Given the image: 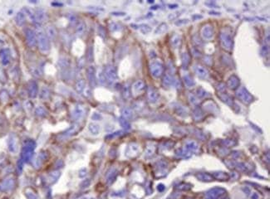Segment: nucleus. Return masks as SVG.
Instances as JSON below:
<instances>
[{"instance_id": "nucleus-1", "label": "nucleus", "mask_w": 270, "mask_h": 199, "mask_svg": "<svg viewBox=\"0 0 270 199\" xmlns=\"http://www.w3.org/2000/svg\"><path fill=\"white\" fill-rule=\"evenodd\" d=\"M36 36H37V42L38 44V47L41 50V52H48L50 49V43L47 35L45 34L44 32H43L42 30H39L37 31Z\"/></svg>"}, {"instance_id": "nucleus-2", "label": "nucleus", "mask_w": 270, "mask_h": 199, "mask_svg": "<svg viewBox=\"0 0 270 199\" xmlns=\"http://www.w3.org/2000/svg\"><path fill=\"white\" fill-rule=\"evenodd\" d=\"M150 70L151 75L154 77L158 78L162 75L163 71H164V67L160 61H153L150 65Z\"/></svg>"}, {"instance_id": "nucleus-3", "label": "nucleus", "mask_w": 270, "mask_h": 199, "mask_svg": "<svg viewBox=\"0 0 270 199\" xmlns=\"http://www.w3.org/2000/svg\"><path fill=\"white\" fill-rule=\"evenodd\" d=\"M106 79L110 82H115L117 80V71L116 67L113 66H107L104 71Z\"/></svg>"}, {"instance_id": "nucleus-4", "label": "nucleus", "mask_w": 270, "mask_h": 199, "mask_svg": "<svg viewBox=\"0 0 270 199\" xmlns=\"http://www.w3.org/2000/svg\"><path fill=\"white\" fill-rule=\"evenodd\" d=\"M220 40H221V45L223 46V47L225 49H231L232 46H233V40L231 36L226 33H222L220 36Z\"/></svg>"}, {"instance_id": "nucleus-5", "label": "nucleus", "mask_w": 270, "mask_h": 199, "mask_svg": "<svg viewBox=\"0 0 270 199\" xmlns=\"http://www.w3.org/2000/svg\"><path fill=\"white\" fill-rule=\"evenodd\" d=\"M35 144L33 141H28L23 148V158L25 161H28L33 155Z\"/></svg>"}, {"instance_id": "nucleus-6", "label": "nucleus", "mask_w": 270, "mask_h": 199, "mask_svg": "<svg viewBox=\"0 0 270 199\" xmlns=\"http://www.w3.org/2000/svg\"><path fill=\"white\" fill-rule=\"evenodd\" d=\"M237 95L239 96V98H240L244 102H250V101L253 100L252 95H250V94L249 93V91H248L245 88H244V87L240 88V89L238 91Z\"/></svg>"}, {"instance_id": "nucleus-7", "label": "nucleus", "mask_w": 270, "mask_h": 199, "mask_svg": "<svg viewBox=\"0 0 270 199\" xmlns=\"http://www.w3.org/2000/svg\"><path fill=\"white\" fill-rule=\"evenodd\" d=\"M87 77L89 80L90 85L92 87H94L96 84V70L94 68L93 66H90L87 68Z\"/></svg>"}, {"instance_id": "nucleus-8", "label": "nucleus", "mask_w": 270, "mask_h": 199, "mask_svg": "<svg viewBox=\"0 0 270 199\" xmlns=\"http://www.w3.org/2000/svg\"><path fill=\"white\" fill-rule=\"evenodd\" d=\"M26 37L27 44L30 47H33L37 44V36L33 30L27 29L26 31Z\"/></svg>"}, {"instance_id": "nucleus-9", "label": "nucleus", "mask_w": 270, "mask_h": 199, "mask_svg": "<svg viewBox=\"0 0 270 199\" xmlns=\"http://www.w3.org/2000/svg\"><path fill=\"white\" fill-rule=\"evenodd\" d=\"M146 89V84L143 81H137L132 86V93L133 94H140Z\"/></svg>"}, {"instance_id": "nucleus-10", "label": "nucleus", "mask_w": 270, "mask_h": 199, "mask_svg": "<svg viewBox=\"0 0 270 199\" xmlns=\"http://www.w3.org/2000/svg\"><path fill=\"white\" fill-rule=\"evenodd\" d=\"M85 113V108L83 105L82 104H77L72 111V115L74 117V119L79 120L81 118H82V116L84 115Z\"/></svg>"}, {"instance_id": "nucleus-11", "label": "nucleus", "mask_w": 270, "mask_h": 199, "mask_svg": "<svg viewBox=\"0 0 270 199\" xmlns=\"http://www.w3.org/2000/svg\"><path fill=\"white\" fill-rule=\"evenodd\" d=\"M201 35L205 39H211L214 36V30H213L212 27H204L201 30Z\"/></svg>"}, {"instance_id": "nucleus-12", "label": "nucleus", "mask_w": 270, "mask_h": 199, "mask_svg": "<svg viewBox=\"0 0 270 199\" xmlns=\"http://www.w3.org/2000/svg\"><path fill=\"white\" fill-rule=\"evenodd\" d=\"M147 95H148V99L150 100V102H151V103L156 102L158 100V99H159V95H158V92L156 91V90H155L152 87H150L148 89Z\"/></svg>"}, {"instance_id": "nucleus-13", "label": "nucleus", "mask_w": 270, "mask_h": 199, "mask_svg": "<svg viewBox=\"0 0 270 199\" xmlns=\"http://www.w3.org/2000/svg\"><path fill=\"white\" fill-rule=\"evenodd\" d=\"M194 71H195V73L197 74V76L200 78H202V79H205V78L208 77V76H209L208 71L205 69V67H201V66H196L195 68H194Z\"/></svg>"}, {"instance_id": "nucleus-14", "label": "nucleus", "mask_w": 270, "mask_h": 199, "mask_svg": "<svg viewBox=\"0 0 270 199\" xmlns=\"http://www.w3.org/2000/svg\"><path fill=\"white\" fill-rule=\"evenodd\" d=\"M239 86V80L235 76H232L228 81V87L230 89H235Z\"/></svg>"}, {"instance_id": "nucleus-15", "label": "nucleus", "mask_w": 270, "mask_h": 199, "mask_svg": "<svg viewBox=\"0 0 270 199\" xmlns=\"http://www.w3.org/2000/svg\"><path fill=\"white\" fill-rule=\"evenodd\" d=\"M28 91H29V95H30L32 98L36 97V95L37 94V84H36L35 81H32V82L29 83Z\"/></svg>"}, {"instance_id": "nucleus-16", "label": "nucleus", "mask_w": 270, "mask_h": 199, "mask_svg": "<svg viewBox=\"0 0 270 199\" xmlns=\"http://www.w3.org/2000/svg\"><path fill=\"white\" fill-rule=\"evenodd\" d=\"M46 33L48 39H54L57 36V30L54 27L47 26L46 28Z\"/></svg>"}, {"instance_id": "nucleus-17", "label": "nucleus", "mask_w": 270, "mask_h": 199, "mask_svg": "<svg viewBox=\"0 0 270 199\" xmlns=\"http://www.w3.org/2000/svg\"><path fill=\"white\" fill-rule=\"evenodd\" d=\"M36 20H37V22H43L46 18H47V14L46 12L43 9H37L36 13L34 14Z\"/></svg>"}, {"instance_id": "nucleus-18", "label": "nucleus", "mask_w": 270, "mask_h": 199, "mask_svg": "<svg viewBox=\"0 0 270 199\" xmlns=\"http://www.w3.org/2000/svg\"><path fill=\"white\" fill-rule=\"evenodd\" d=\"M1 60L3 65H7L9 62V52L8 50H3L0 54Z\"/></svg>"}, {"instance_id": "nucleus-19", "label": "nucleus", "mask_w": 270, "mask_h": 199, "mask_svg": "<svg viewBox=\"0 0 270 199\" xmlns=\"http://www.w3.org/2000/svg\"><path fill=\"white\" fill-rule=\"evenodd\" d=\"M85 87H86V82L84 80H79L76 84V90L79 93L83 92L85 90Z\"/></svg>"}, {"instance_id": "nucleus-20", "label": "nucleus", "mask_w": 270, "mask_h": 199, "mask_svg": "<svg viewBox=\"0 0 270 199\" xmlns=\"http://www.w3.org/2000/svg\"><path fill=\"white\" fill-rule=\"evenodd\" d=\"M58 65H59L61 69H67V68H68V67L70 66V60L68 59V58H66V57L61 58L59 60Z\"/></svg>"}, {"instance_id": "nucleus-21", "label": "nucleus", "mask_w": 270, "mask_h": 199, "mask_svg": "<svg viewBox=\"0 0 270 199\" xmlns=\"http://www.w3.org/2000/svg\"><path fill=\"white\" fill-rule=\"evenodd\" d=\"M85 30H86V24L83 22H79L78 24L77 25V27H76L77 34L82 35L84 33Z\"/></svg>"}, {"instance_id": "nucleus-22", "label": "nucleus", "mask_w": 270, "mask_h": 199, "mask_svg": "<svg viewBox=\"0 0 270 199\" xmlns=\"http://www.w3.org/2000/svg\"><path fill=\"white\" fill-rule=\"evenodd\" d=\"M40 96H41V98L43 99V100L48 99L49 96H50V90L47 87H43L42 88V90H41Z\"/></svg>"}, {"instance_id": "nucleus-23", "label": "nucleus", "mask_w": 270, "mask_h": 199, "mask_svg": "<svg viewBox=\"0 0 270 199\" xmlns=\"http://www.w3.org/2000/svg\"><path fill=\"white\" fill-rule=\"evenodd\" d=\"M89 130L91 131L92 134H97L100 131V126L96 124L92 123L89 124Z\"/></svg>"}, {"instance_id": "nucleus-24", "label": "nucleus", "mask_w": 270, "mask_h": 199, "mask_svg": "<svg viewBox=\"0 0 270 199\" xmlns=\"http://www.w3.org/2000/svg\"><path fill=\"white\" fill-rule=\"evenodd\" d=\"M183 80H184V83H185V85H186L187 87H191L194 85V80H193L191 77H190V76H189V75L184 76V77H183Z\"/></svg>"}, {"instance_id": "nucleus-25", "label": "nucleus", "mask_w": 270, "mask_h": 199, "mask_svg": "<svg viewBox=\"0 0 270 199\" xmlns=\"http://www.w3.org/2000/svg\"><path fill=\"white\" fill-rule=\"evenodd\" d=\"M181 39H180V36H178V35H175L173 37V38H172V40H171V43H172V46L174 47H178L180 45V43H181V41H180Z\"/></svg>"}, {"instance_id": "nucleus-26", "label": "nucleus", "mask_w": 270, "mask_h": 199, "mask_svg": "<svg viewBox=\"0 0 270 199\" xmlns=\"http://www.w3.org/2000/svg\"><path fill=\"white\" fill-rule=\"evenodd\" d=\"M163 84L166 87H170L173 84V79L170 75H166L163 79Z\"/></svg>"}, {"instance_id": "nucleus-27", "label": "nucleus", "mask_w": 270, "mask_h": 199, "mask_svg": "<svg viewBox=\"0 0 270 199\" xmlns=\"http://www.w3.org/2000/svg\"><path fill=\"white\" fill-rule=\"evenodd\" d=\"M139 29L141 32V33H143V34H147L151 31L150 27L147 24H141L140 26H139Z\"/></svg>"}, {"instance_id": "nucleus-28", "label": "nucleus", "mask_w": 270, "mask_h": 199, "mask_svg": "<svg viewBox=\"0 0 270 199\" xmlns=\"http://www.w3.org/2000/svg\"><path fill=\"white\" fill-rule=\"evenodd\" d=\"M16 22L18 25H20V26L23 25L25 23V16L21 13H17V15L16 16Z\"/></svg>"}, {"instance_id": "nucleus-29", "label": "nucleus", "mask_w": 270, "mask_h": 199, "mask_svg": "<svg viewBox=\"0 0 270 199\" xmlns=\"http://www.w3.org/2000/svg\"><path fill=\"white\" fill-rule=\"evenodd\" d=\"M166 30H167V25L166 23H161L160 26L157 27L155 33H156V34H160V33H165Z\"/></svg>"}, {"instance_id": "nucleus-30", "label": "nucleus", "mask_w": 270, "mask_h": 199, "mask_svg": "<svg viewBox=\"0 0 270 199\" xmlns=\"http://www.w3.org/2000/svg\"><path fill=\"white\" fill-rule=\"evenodd\" d=\"M189 62H190V57L188 53H184L182 56V63H183L184 67H187Z\"/></svg>"}, {"instance_id": "nucleus-31", "label": "nucleus", "mask_w": 270, "mask_h": 199, "mask_svg": "<svg viewBox=\"0 0 270 199\" xmlns=\"http://www.w3.org/2000/svg\"><path fill=\"white\" fill-rule=\"evenodd\" d=\"M97 78H98V80H99V82L101 83V84H104L105 82H106V77H105V74H104V71H100L99 73H98V75H97Z\"/></svg>"}, {"instance_id": "nucleus-32", "label": "nucleus", "mask_w": 270, "mask_h": 199, "mask_svg": "<svg viewBox=\"0 0 270 199\" xmlns=\"http://www.w3.org/2000/svg\"><path fill=\"white\" fill-rule=\"evenodd\" d=\"M36 113L37 115L39 116H45L47 114V110L44 109L43 107H38L37 110H36Z\"/></svg>"}, {"instance_id": "nucleus-33", "label": "nucleus", "mask_w": 270, "mask_h": 199, "mask_svg": "<svg viewBox=\"0 0 270 199\" xmlns=\"http://www.w3.org/2000/svg\"><path fill=\"white\" fill-rule=\"evenodd\" d=\"M76 131H77V125H72L71 128H69L68 130L65 132V134L66 135H71V134H73Z\"/></svg>"}, {"instance_id": "nucleus-34", "label": "nucleus", "mask_w": 270, "mask_h": 199, "mask_svg": "<svg viewBox=\"0 0 270 199\" xmlns=\"http://www.w3.org/2000/svg\"><path fill=\"white\" fill-rule=\"evenodd\" d=\"M196 92H197V95H198V96H199V97H200V98H202V97H205V95H207V92H206V91H205L203 88H199V89L197 90V91H196Z\"/></svg>"}, {"instance_id": "nucleus-35", "label": "nucleus", "mask_w": 270, "mask_h": 199, "mask_svg": "<svg viewBox=\"0 0 270 199\" xmlns=\"http://www.w3.org/2000/svg\"><path fill=\"white\" fill-rule=\"evenodd\" d=\"M131 114H132V113H131V110L130 109H125L123 110V116L126 118H130Z\"/></svg>"}, {"instance_id": "nucleus-36", "label": "nucleus", "mask_w": 270, "mask_h": 199, "mask_svg": "<svg viewBox=\"0 0 270 199\" xmlns=\"http://www.w3.org/2000/svg\"><path fill=\"white\" fill-rule=\"evenodd\" d=\"M120 122H121V124H122V126H123L125 129H129V128H130V125H129L128 122L126 121V120H123V119H122Z\"/></svg>"}, {"instance_id": "nucleus-37", "label": "nucleus", "mask_w": 270, "mask_h": 199, "mask_svg": "<svg viewBox=\"0 0 270 199\" xmlns=\"http://www.w3.org/2000/svg\"><path fill=\"white\" fill-rule=\"evenodd\" d=\"M188 22H189L188 19H182V20H180V22H176L175 24H176V25H182V24L188 23Z\"/></svg>"}]
</instances>
